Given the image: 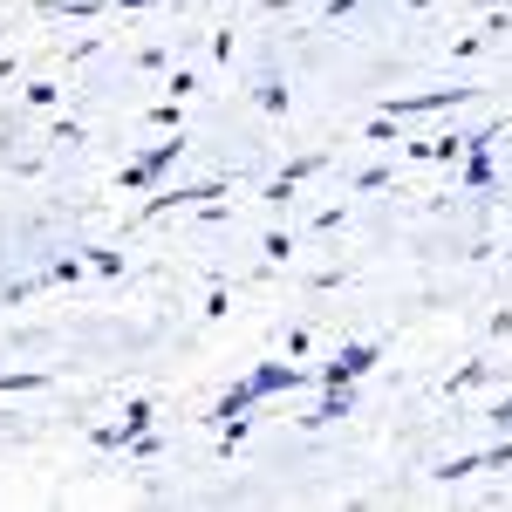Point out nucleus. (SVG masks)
<instances>
[{
	"instance_id": "obj_5",
	"label": "nucleus",
	"mask_w": 512,
	"mask_h": 512,
	"mask_svg": "<svg viewBox=\"0 0 512 512\" xmlns=\"http://www.w3.org/2000/svg\"><path fill=\"white\" fill-rule=\"evenodd\" d=\"M335 417H355V383H328V396H321L315 417H301L308 431H321V424H335Z\"/></svg>"
},
{
	"instance_id": "obj_10",
	"label": "nucleus",
	"mask_w": 512,
	"mask_h": 512,
	"mask_svg": "<svg viewBox=\"0 0 512 512\" xmlns=\"http://www.w3.org/2000/svg\"><path fill=\"white\" fill-rule=\"evenodd\" d=\"M485 424H492L499 437H512V396H506V403H492V410H485Z\"/></svg>"
},
{
	"instance_id": "obj_12",
	"label": "nucleus",
	"mask_w": 512,
	"mask_h": 512,
	"mask_svg": "<svg viewBox=\"0 0 512 512\" xmlns=\"http://www.w3.org/2000/svg\"><path fill=\"white\" fill-rule=\"evenodd\" d=\"M315 171H321V158H294L280 178H287V185H301V178H315Z\"/></svg>"
},
{
	"instance_id": "obj_4",
	"label": "nucleus",
	"mask_w": 512,
	"mask_h": 512,
	"mask_svg": "<svg viewBox=\"0 0 512 512\" xmlns=\"http://www.w3.org/2000/svg\"><path fill=\"white\" fill-rule=\"evenodd\" d=\"M369 369H376V342H349V349L321 369V383H362Z\"/></svg>"
},
{
	"instance_id": "obj_3",
	"label": "nucleus",
	"mask_w": 512,
	"mask_h": 512,
	"mask_svg": "<svg viewBox=\"0 0 512 512\" xmlns=\"http://www.w3.org/2000/svg\"><path fill=\"white\" fill-rule=\"evenodd\" d=\"M246 383H253V396H280V390H301V383H308V369L287 355V362H260Z\"/></svg>"
},
{
	"instance_id": "obj_13",
	"label": "nucleus",
	"mask_w": 512,
	"mask_h": 512,
	"mask_svg": "<svg viewBox=\"0 0 512 512\" xmlns=\"http://www.w3.org/2000/svg\"><path fill=\"white\" fill-rule=\"evenodd\" d=\"M89 267H96V274H117V267H123V253H110V246H96V253H89Z\"/></svg>"
},
{
	"instance_id": "obj_6",
	"label": "nucleus",
	"mask_w": 512,
	"mask_h": 512,
	"mask_svg": "<svg viewBox=\"0 0 512 512\" xmlns=\"http://www.w3.org/2000/svg\"><path fill=\"white\" fill-rule=\"evenodd\" d=\"M253 403H260V396H253V383H233V390L219 396V410H212V417H219V424H239Z\"/></svg>"
},
{
	"instance_id": "obj_11",
	"label": "nucleus",
	"mask_w": 512,
	"mask_h": 512,
	"mask_svg": "<svg viewBox=\"0 0 512 512\" xmlns=\"http://www.w3.org/2000/svg\"><path fill=\"white\" fill-rule=\"evenodd\" d=\"M41 383H48L41 369H21V376H0V390H41Z\"/></svg>"
},
{
	"instance_id": "obj_8",
	"label": "nucleus",
	"mask_w": 512,
	"mask_h": 512,
	"mask_svg": "<svg viewBox=\"0 0 512 512\" xmlns=\"http://www.w3.org/2000/svg\"><path fill=\"white\" fill-rule=\"evenodd\" d=\"M260 110H274V117L287 110V82H280V76H267V82H260Z\"/></svg>"
},
{
	"instance_id": "obj_14",
	"label": "nucleus",
	"mask_w": 512,
	"mask_h": 512,
	"mask_svg": "<svg viewBox=\"0 0 512 512\" xmlns=\"http://www.w3.org/2000/svg\"><path fill=\"white\" fill-rule=\"evenodd\" d=\"M267 260H294V239H287V233H267Z\"/></svg>"
},
{
	"instance_id": "obj_1",
	"label": "nucleus",
	"mask_w": 512,
	"mask_h": 512,
	"mask_svg": "<svg viewBox=\"0 0 512 512\" xmlns=\"http://www.w3.org/2000/svg\"><path fill=\"white\" fill-rule=\"evenodd\" d=\"M178 151H185V137H164V144H151L144 158L123 164V192H137V185H151V178H164L171 164H178Z\"/></svg>"
},
{
	"instance_id": "obj_9",
	"label": "nucleus",
	"mask_w": 512,
	"mask_h": 512,
	"mask_svg": "<svg viewBox=\"0 0 512 512\" xmlns=\"http://www.w3.org/2000/svg\"><path fill=\"white\" fill-rule=\"evenodd\" d=\"M383 185H390V171H383V164H369V171H355V192H383Z\"/></svg>"
},
{
	"instance_id": "obj_7",
	"label": "nucleus",
	"mask_w": 512,
	"mask_h": 512,
	"mask_svg": "<svg viewBox=\"0 0 512 512\" xmlns=\"http://www.w3.org/2000/svg\"><path fill=\"white\" fill-rule=\"evenodd\" d=\"M465 185H492V158H485V151H465Z\"/></svg>"
},
{
	"instance_id": "obj_2",
	"label": "nucleus",
	"mask_w": 512,
	"mask_h": 512,
	"mask_svg": "<svg viewBox=\"0 0 512 512\" xmlns=\"http://www.w3.org/2000/svg\"><path fill=\"white\" fill-rule=\"evenodd\" d=\"M451 103H472V89H417V96H396L390 117H431V110H451Z\"/></svg>"
}]
</instances>
